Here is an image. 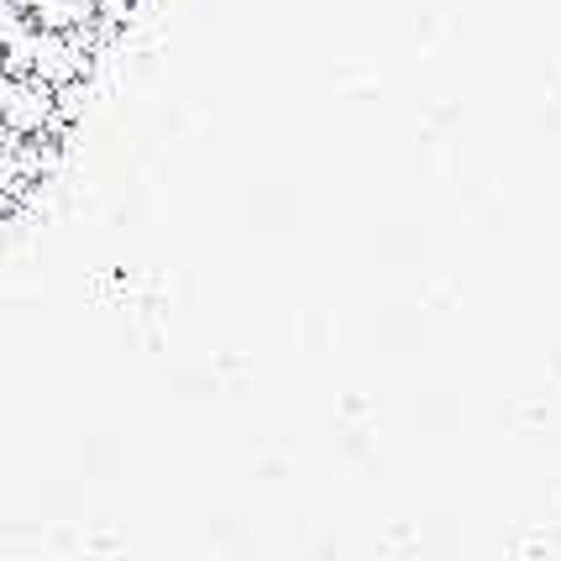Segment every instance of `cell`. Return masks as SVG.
<instances>
[{
    "label": "cell",
    "instance_id": "cell-1",
    "mask_svg": "<svg viewBox=\"0 0 561 561\" xmlns=\"http://www.w3.org/2000/svg\"><path fill=\"white\" fill-rule=\"evenodd\" d=\"M0 126H5V137H43L53 126V90L32 73H5L0 79Z\"/></svg>",
    "mask_w": 561,
    "mask_h": 561
},
{
    "label": "cell",
    "instance_id": "cell-2",
    "mask_svg": "<svg viewBox=\"0 0 561 561\" xmlns=\"http://www.w3.org/2000/svg\"><path fill=\"white\" fill-rule=\"evenodd\" d=\"M0 142H5V126H0Z\"/></svg>",
    "mask_w": 561,
    "mask_h": 561
},
{
    "label": "cell",
    "instance_id": "cell-3",
    "mask_svg": "<svg viewBox=\"0 0 561 561\" xmlns=\"http://www.w3.org/2000/svg\"><path fill=\"white\" fill-rule=\"evenodd\" d=\"M0 79H5V69H0Z\"/></svg>",
    "mask_w": 561,
    "mask_h": 561
}]
</instances>
